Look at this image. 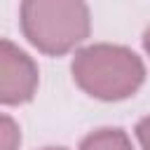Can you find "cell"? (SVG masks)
Returning a JSON list of instances; mask_svg holds the SVG:
<instances>
[{
  "instance_id": "1",
  "label": "cell",
  "mask_w": 150,
  "mask_h": 150,
  "mask_svg": "<svg viewBox=\"0 0 150 150\" xmlns=\"http://www.w3.org/2000/svg\"><path fill=\"white\" fill-rule=\"evenodd\" d=\"M70 73L84 94L108 103L134 96L145 82V66L141 56L124 45L110 42H96L77 49Z\"/></svg>"
},
{
  "instance_id": "8",
  "label": "cell",
  "mask_w": 150,
  "mask_h": 150,
  "mask_svg": "<svg viewBox=\"0 0 150 150\" xmlns=\"http://www.w3.org/2000/svg\"><path fill=\"white\" fill-rule=\"evenodd\" d=\"M42 150H68V148H42Z\"/></svg>"
},
{
  "instance_id": "2",
  "label": "cell",
  "mask_w": 150,
  "mask_h": 150,
  "mask_svg": "<svg viewBox=\"0 0 150 150\" xmlns=\"http://www.w3.org/2000/svg\"><path fill=\"white\" fill-rule=\"evenodd\" d=\"M19 26L23 38L47 56H63L91 33L84 0H21Z\"/></svg>"
},
{
  "instance_id": "3",
  "label": "cell",
  "mask_w": 150,
  "mask_h": 150,
  "mask_svg": "<svg viewBox=\"0 0 150 150\" xmlns=\"http://www.w3.org/2000/svg\"><path fill=\"white\" fill-rule=\"evenodd\" d=\"M40 73L35 61L12 40L0 42V101L2 105L28 103L38 91Z\"/></svg>"
},
{
  "instance_id": "6",
  "label": "cell",
  "mask_w": 150,
  "mask_h": 150,
  "mask_svg": "<svg viewBox=\"0 0 150 150\" xmlns=\"http://www.w3.org/2000/svg\"><path fill=\"white\" fill-rule=\"evenodd\" d=\"M136 138H138V143H141L143 150H150V115L143 117V120H138V124H136Z\"/></svg>"
},
{
  "instance_id": "7",
  "label": "cell",
  "mask_w": 150,
  "mask_h": 150,
  "mask_svg": "<svg viewBox=\"0 0 150 150\" xmlns=\"http://www.w3.org/2000/svg\"><path fill=\"white\" fill-rule=\"evenodd\" d=\"M143 49H145V54L150 56V26H148L145 33H143Z\"/></svg>"
},
{
  "instance_id": "4",
  "label": "cell",
  "mask_w": 150,
  "mask_h": 150,
  "mask_svg": "<svg viewBox=\"0 0 150 150\" xmlns=\"http://www.w3.org/2000/svg\"><path fill=\"white\" fill-rule=\"evenodd\" d=\"M80 150H134L131 141L124 129L120 127H103L87 134L80 143Z\"/></svg>"
},
{
  "instance_id": "5",
  "label": "cell",
  "mask_w": 150,
  "mask_h": 150,
  "mask_svg": "<svg viewBox=\"0 0 150 150\" xmlns=\"http://www.w3.org/2000/svg\"><path fill=\"white\" fill-rule=\"evenodd\" d=\"M2 150H19V143H21V131L16 127V122L9 117V115H2Z\"/></svg>"
}]
</instances>
